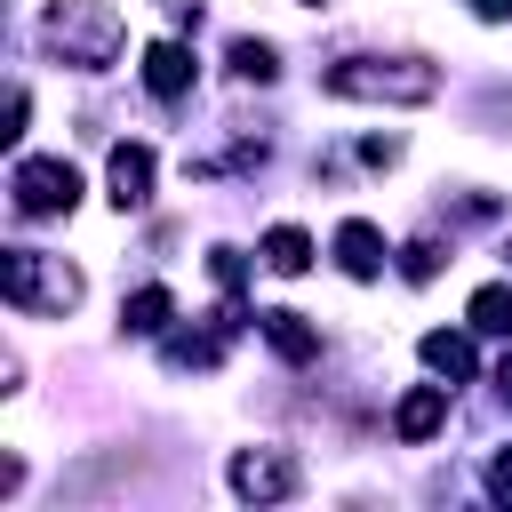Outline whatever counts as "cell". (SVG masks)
<instances>
[{
    "label": "cell",
    "mask_w": 512,
    "mask_h": 512,
    "mask_svg": "<svg viewBox=\"0 0 512 512\" xmlns=\"http://www.w3.org/2000/svg\"><path fill=\"white\" fill-rule=\"evenodd\" d=\"M104 184H112V208H144L152 200V144H112Z\"/></svg>",
    "instance_id": "obj_6"
},
{
    "label": "cell",
    "mask_w": 512,
    "mask_h": 512,
    "mask_svg": "<svg viewBox=\"0 0 512 512\" xmlns=\"http://www.w3.org/2000/svg\"><path fill=\"white\" fill-rule=\"evenodd\" d=\"M0 288H8L16 312H40V320H64L80 304V272L64 256H48V248H8L0 256Z\"/></svg>",
    "instance_id": "obj_3"
},
{
    "label": "cell",
    "mask_w": 512,
    "mask_h": 512,
    "mask_svg": "<svg viewBox=\"0 0 512 512\" xmlns=\"http://www.w3.org/2000/svg\"><path fill=\"white\" fill-rule=\"evenodd\" d=\"M232 488H240L248 504H280V496H296L304 480H296V464H288L280 448H240V456H232Z\"/></svg>",
    "instance_id": "obj_5"
},
{
    "label": "cell",
    "mask_w": 512,
    "mask_h": 512,
    "mask_svg": "<svg viewBox=\"0 0 512 512\" xmlns=\"http://www.w3.org/2000/svg\"><path fill=\"white\" fill-rule=\"evenodd\" d=\"M144 88H152L160 104L192 96V48H184V40H152V48H144Z\"/></svg>",
    "instance_id": "obj_7"
},
{
    "label": "cell",
    "mask_w": 512,
    "mask_h": 512,
    "mask_svg": "<svg viewBox=\"0 0 512 512\" xmlns=\"http://www.w3.org/2000/svg\"><path fill=\"white\" fill-rule=\"evenodd\" d=\"M8 200H16V216H72L80 176H72V160H16Z\"/></svg>",
    "instance_id": "obj_4"
},
{
    "label": "cell",
    "mask_w": 512,
    "mask_h": 512,
    "mask_svg": "<svg viewBox=\"0 0 512 512\" xmlns=\"http://www.w3.org/2000/svg\"><path fill=\"white\" fill-rule=\"evenodd\" d=\"M440 424H448V384H416V392L400 400V416H392L400 440H432Z\"/></svg>",
    "instance_id": "obj_10"
},
{
    "label": "cell",
    "mask_w": 512,
    "mask_h": 512,
    "mask_svg": "<svg viewBox=\"0 0 512 512\" xmlns=\"http://www.w3.org/2000/svg\"><path fill=\"white\" fill-rule=\"evenodd\" d=\"M472 16H480V24H504V16H512V0H472Z\"/></svg>",
    "instance_id": "obj_19"
},
{
    "label": "cell",
    "mask_w": 512,
    "mask_h": 512,
    "mask_svg": "<svg viewBox=\"0 0 512 512\" xmlns=\"http://www.w3.org/2000/svg\"><path fill=\"white\" fill-rule=\"evenodd\" d=\"M424 368H432V376H472V368H480V360H472V336L432 328V336H424Z\"/></svg>",
    "instance_id": "obj_13"
},
{
    "label": "cell",
    "mask_w": 512,
    "mask_h": 512,
    "mask_svg": "<svg viewBox=\"0 0 512 512\" xmlns=\"http://www.w3.org/2000/svg\"><path fill=\"white\" fill-rule=\"evenodd\" d=\"M264 264L296 280V272H312V240H304L296 224H272V232H264Z\"/></svg>",
    "instance_id": "obj_12"
},
{
    "label": "cell",
    "mask_w": 512,
    "mask_h": 512,
    "mask_svg": "<svg viewBox=\"0 0 512 512\" xmlns=\"http://www.w3.org/2000/svg\"><path fill=\"white\" fill-rule=\"evenodd\" d=\"M328 96H352V104H432L440 72L424 56H344V64H328Z\"/></svg>",
    "instance_id": "obj_1"
},
{
    "label": "cell",
    "mask_w": 512,
    "mask_h": 512,
    "mask_svg": "<svg viewBox=\"0 0 512 512\" xmlns=\"http://www.w3.org/2000/svg\"><path fill=\"white\" fill-rule=\"evenodd\" d=\"M24 112H32V96H24V88H8V128H0V136H8V144H16V136H24Z\"/></svg>",
    "instance_id": "obj_18"
},
{
    "label": "cell",
    "mask_w": 512,
    "mask_h": 512,
    "mask_svg": "<svg viewBox=\"0 0 512 512\" xmlns=\"http://www.w3.org/2000/svg\"><path fill=\"white\" fill-rule=\"evenodd\" d=\"M488 496H496V504H512V448L488 464Z\"/></svg>",
    "instance_id": "obj_17"
},
{
    "label": "cell",
    "mask_w": 512,
    "mask_h": 512,
    "mask_svg": "<svg viewBox=\"0 0 512 512\" xmlns=\"http://www.w3.org/2000/svg\"><path fill=\"white\" fill-rule=\"evenodd\" d=\"M40 32H48V48H56L64 64H80V72H104V64L120 56V8H112V0H56V8L40 16Z\"/></svg>",
    "instance_id": "obj_2"
},
{
    "label": "cell",
    "mask_w": 512,
    "mask_h": 512,
    "mask_svg": "<svg viewBox=\"0 0 512 512\" xmlns=\"http://www.w3.org/2000/svg\"><path fill=\"white\" fill-rule=\"evenodd\" d=\"M304 8H320V0H304Z\"/></svg>",
    "instance_id": "obj_20"
},
{
    "label": "cell",
    "mask_w": 512,
    "mask_h": 512,
    "mask_svg": "<svg viewBox=\"0 0 512 512\" xmlns=\"http://www.w3.org/2000/svg\"><path fill=\"white\" fill-rule=\"evenodd\" d=\"M400 272H408V280H432V272H440V240H408V248H400Z\"/></svg>",
    "instance_id": "obj_16"
},
{
    "label": "cell",
    "mask_w": 512,
    "mask_h": 512,
    "mask_svg": "<svg viewBox=\"0 0 512 512\" xmlns=\"http://www.w3.org/2000/svg\"><path fill=\"white\" fill-rule=\"evenodd\" d=\"M168 320H176V296H168V288H136V296L120 304V328H128V336H160Z\"/></svg>",
    "instance_id": "obj_11"
},
{
    "label": "cell",
    "mask_w": 512,
    "mask_h": 512,
    "mask_svg": "<svg viewBox=\"0 0 512 512\" xmlns=\"http://www.w3.org/2000/svg\"><path fill=\"white\" fill-rule=\"evenodd\" d=\"M232 72H240V80H272V72H280L272 40H232Z\"/></svg>",
    "instance_id": "obj_15"
},
{
    "label": "cell",
    "mask_w": 512,
    "mask_h": 512,
    "mask_svg": "<svg viewBox=\"0 0 512 512\" xmlns=\"http://www.w3.org/2000/svg\"><path fill=\"white\" fill-rule=\"evenodd\" d=\"M336 264H344L352 280H376V272H384V232H376L368 216H344V224H336Z\"/></svg>",
    "instance_id": "obj_8"
},
{
    "label": "cell",
    "mask_w": 512,
    "mask_h": 512,
    "mask_svg": "<svg viewBox=\"0 0 512 512\" xmlns=\"http://www.w3.org/2000/svg\"><path fill=\"white\" fill-rule=\"evenodd\" d=\"M504 256H512V248H504Z\"/></svg>",
    "instance_id": "obj_21"
},
{
    "label": "cell",
    "mask_w": 512,
    "mask_h": 512,
    "mask_svg": "<svg viewBox=\"0 0 512 512\" xmlns=\"http://www.w3.org/2000/svg\"><path fill=\"white\" fill-rule=\"evenodd\" d=\"M464 312H472V328H480V336H512V280L480 288V296H472Z\"/></svg>",
    "instance_id": "obj_14"
},
{
    "label": "cell",
    "mask_w": 512,
    "mask_h": 512,
    "mask_svg": "<svg viewBox=\"0 0 512 512\" xmlns=\"http://www.w3.org/2000/svg\"><path fill=\"white\" fill-rule=\"evenodd\" d=\"M256 328H264V344L280 360H320V328L304 312H256Z\"/></svg>",
    "instance_id": "obj_9"
}]
</instances>
